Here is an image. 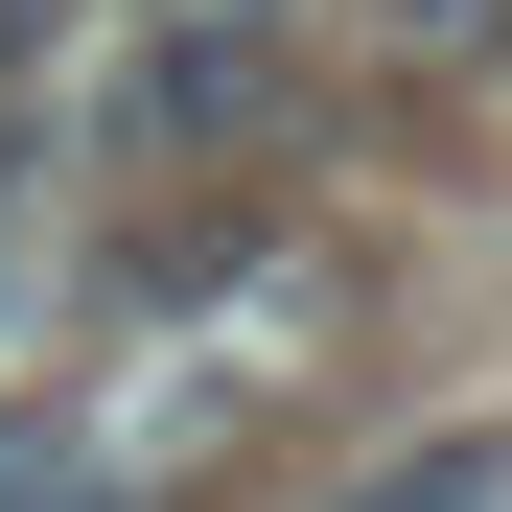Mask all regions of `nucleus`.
<instances>
[{
	"label": "nucleus",
	"instance_id": "2",
	"mask_svg": "<svg viewBox=\"0 0 512 512\" xmlns=\"http://www.w3.org/2000/svg\"><path fill=\"white\" fill-rule=\"evenodd\" d=\"M350 512H512V419H419V443H373Z\"/></svg>",
	"mask_w": 512,
	"mask_h": 512
},
{
	"label": "nucleus",
	"instance_id": "1",
	"mask_svg": "<svg viewBox=\"0 0 512 512\" xmlns=\"http://www.w3.org/2000/svg\"><path fill=\"white\" fill-rule=\"evenodd\" d=\"M280 94H303V47L256 24V0H140L94 140H117V163H233V140H280Z\"/></svg>",
	"mask_w": 512,
	"mask_h": 512
}]
</instances>
